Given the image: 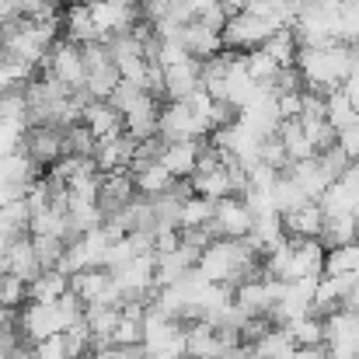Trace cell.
Returning <instances> with one entry per match:
<instances>
[{
  "mask_svg": "<svg viewBox=\"0 0 359 359\" xmlns=\"http://www.w3.org/2000/svg\"><path fill=\"white\" fill-rule=\"evenodd\" d=\"M297 70L304 77V91L328 95V91H339L359 70V53L346 42L311 46L297 53Z\"/></svg>",
  "mask_w": 359,
  "mask_h": 359,
  "instance_id": "cell-1",
  "label": "cell"
},
{
  "mask_svg": "<svg viewBox=\"0 0 359 359\" xmlns=\"http://www.w3.org/2000/svg\"><path fill=\"white\" fill-rule=\"evenodd\" d=\"M272 32H279L276 21H265V18H255V14L241 11V14L227 18L220 39H224V49H231V53H251V49H262Z\"/></svg>",
  "mask_w": 359,
  "mask_h": 359,
  "instance_id": "cell-2",
  "label": "cell"
},
{
  "mask_svg": "<svg viewBox=\"0 0 359 359\" xmlns=\"http://www.w3.org/2000/svg\"><path fill=\"white\" fill-rule=\"evenodd\" d=\"M157 136L164 143H185V140H210V126L192 116L185 102H164L157 116Z\"/></svg>",
  "mask_w": 359,
  "mask_h": 359,
  "instance_id": "cell-3",
  "label": "cell"
},
{
  "mask_svg": "<svg viewBox=\"0 0 359 359\" xmlns=\"http://www.w3.org/2000/svg\"><path fill=\"white\" fill-rule=\"evenodd\" d=\"M70 293L84 307H91V304H98V307H122L119 286H116L112 272H105V269H84V272L70 276Z\"/></svg>",
  "mask_w": 359,
  "mask_h": 359,
  "instance_id": "cell-4",
  "label": "cell"
},
{
  "mask_svg": "<svg viewBox=\"0 0 359 359\" xmlns=\"http://www.w3.org/2000/svg\"><path fill=\"white\" fill-rule=\"evenodd\" d=\"M42 70H46L53 81H60L67 91H84V77H88V70H84L81 46H74V42L60 39V42L49 49V56H46Z\"/></svg>",
  "mask_w": 359,
  "mask_h": 359,
  "instance_id": "cell-5",
  "label": "cell"
},
{
  "mask_svg": "<svg viewBox=\"0 0 359 359\" xmlns=\"http://www.w3.org/2000/svg\"><path fill=\"white\" fill-rule=\"evenodd\" d=\"M88 11H91V25L98 32V42L116 39L140 21V7L122 4V0H88Z\"/></svg>",
  "mask_w": 359,
  "mask_h": 359,
  "instance_id": "cell-6",
  "label": "cell"
},
{
  "mask_svg": "<svg viewBox=\"0 0 359 359\" xmlns=\"http://www.w3.org/2000/svg\"><path fill=\"white\" fill-rule=\"evenodd\" d=\"M251 224H255V217H251V210L244 206V199H241V196H227V199H220V203L213 206L210 234H213V241H220V238L241 241L251 234Z\"/></svg>",
  "mask_w": 359,
  "mask_h": 359,
  "instance_id": "cell-7",
  "label": "cell"
},
{
  "mask_svg": "<svg viewBox=\"0 0 359 359\" xmlns=\"http://www.w3.org/2000/svg\"><path fill=\"white\" fill-rule=\"evenodd\" d=\"M21 154L42 171V168H53L67 150H63V129L56 126H28L25 136H21Z\"/></svg>",
  "mask_w": 359,
  "mask_h": 359,
  "instance_id": "cell-8",
  "label": "cell"
},
{
  "mask_svg": "<svg viewBox=\"0 0 359 359\" xmlns=\"http://www.w3.org/2000/svg\"><path fill=\"white\" fill-rule=\"evenodd\" d=\"M164 70V102H189L196 91H203V74H199V60H185L175 67H161Z\"/></svg>",
  "mask_w": 359,
  "mask_h": 359,
  "instance_id": "cell-9",
  "label": "cell"
},
{
  "mask_svg": "<svg viewBox=\"0 0 359 359\" xmlns=\"http://www.w3.org/2000/svg\"><path fill=\"white\" fill-rule=\"evenodd\" d=\"M175 182H189L199 168V140H185V143H164V154L157 161Z\"/></svg>",
  "mask_w": 359,
  "mask_h": 359,
  "instance_id": "cell-10",
  "label": "cell"
},
{
  "mask_svg": "<svg viewBox=\"0 0 359 359\" xmlns=\"http://www.w3.org/2000/svg\"><path fill=\"white\" fill-rule=\"evenodd\" d=\"M283 175H290L293 182H297V189L311 199V203H318L321 196H325V189L335 182L328 171H325V164H321V157H311V161H300V164H290Z\"/></svg>",
  "mask_w": 359,
  "mask_h": 359,
  "instance_id": "cell-11",
  "label": "cell"
},
{
  "mask_svg": "<svg viewBox=\"0 0 359 359\" xmlns=\"http://www.w3.org/2000/svg\"><path fill=\"white\" fill-rule=\"evenodd\" d=\"M0 269H4V272H11V276H18V279H25V283H32V279L42 272V265H39V258H35V248H32V238H28V234L11 238Z\"/></svg>",
  "mask_w": 359,
  "mask_h": 359,
  "instance_id": "cell-12",
  "label": "cell"
},
{
  "mask_svg": "<svg viewBox=\"0 0 359 359\" xmlns=\"http://www.w3.org/2000/svg\"><path fill=\"white\" fill-rule=\"evenodd\" d=\"M182 46H185V53L192 56V60H210V56H217V53H224V39H220V32H213L210 25H203V21H189L185 25V32H182Z\"/></svg>",
  "mask_w": 359,
  "mask_h": 359,
  "instance_id": "cell-13",
  "label": "cell"
},
{
  "mask_svg": "<svg viewBox=\"0 0 359 359\" xmlns=\"http://www.w3.org/2000/svg\"><path fill=\"white\" fill-rule=\"evenodd\" d=\"M185 356L189 359H224V346L206 321H189L185 325Z\"/></svg>",
  "mask_w": 359,
  "mask_h": 359,
  "instance_id": "cell-14",
  "label": "cell"
},
{
  "mask_svg": "<svg viewBox=\"0 0 359 359\" xmlns=\"http://www.w3.org/2000/svg\"><path fill=\"white\" fill-rule=\"evenodd\" d=\"M63 39L74 42V46H88V42H98V32L91 25V11H88V0H74L63 14Z\"/></svg>",
  "mask_w": 359,
  "mask_h": 359,
  "instance_id": "cell-15",
  "label": "cell"
},
{
  "mask_svg": "<svg viewBox=\"0 0 359 359\" xmlns=\"http://www.w3.org/2000/svg\"><path fill=\"white\" fill-rule=\"evenodd\" d=\"M81 122L88 126V133H91L98 143L122 136V116L109 105V102H91V105L84 109V119Z\"/></svg>",
  "mask_w": 359,
  "mask_h": 359,
  "instance_id": "cell-16",
  "label": "cell"
},
{
  "mask_svg": "<svg viewBox=\"0 0 359 359\" xmlns=\"http://www.w3.org/2000/svg\"><path fill=\"white\" fill-rule=\"evenodd\" d=\"M283 234L286 238H321V227H325V213L318 203H307L293 213H283Z\"/></svg>",
  "mask_w": 359,
  "mask_h": 359,
  "instance_id": "cell-17",
  "label": "cell"
},
{
  "mask_svg": "<svg viewBox=\"0 0 359 359\" xmlns=\"http://www.w3.org/2000/svg\"><path fill=\"white\" fill-rule=\"evenodd\" d=\"M63 293H70V279H67L63 272H56V269H46V272H39V276L28 283V300H32V304H53V300H60Z\"/></svg>",
  "mask_w": 359,
  "mask_h": 359,
  "instance_id": "cell-18",
  "label": "cell"
},
{
  "mask_svg": "<svg viewBox=\"0 0 359 359\" xmlns=\"http://www.w3.org/2000/svg\"><path fill=\"white\" fill-rule=\"evenodd\" d=\"M325 122H328L335 133H346V129H353V126L359 122V112L353 109V102L346 98L342 88L325 95Z\"/></svg>",
  "mask_w": 359,
  "mask_h": 359,
  "instance_id": "cell-19",
  "label": "cell"
},
{
  "mask_svg": "<svg viewBox=\"0 0 359 359\" xmlns=\"http://www.w3.org/2000/svg\"><path fill=\"white\" fill-rule=\"evenodd\" d=\"M265 49V56L279 67V70H286V67H297V53H300V46H297V35L290 32V28H279V32H272L269 35V42L262 46Z\"/></svg>",
  "mask_w": 359,
  "mask_h": 359,
  "instance_id": "cell-20",
  "label": "cell"
},
{
  "mask_svg": "<svg viewBox=\"0 0 359 359\" xmlns=\"http://www.w3.org/2000/svg\"><path fill=\"white\" fill-rule=\"evenodd\" d=\"M286 335H290V342L300 346V349H318V346H325V318L307 314V318H300V321H290V325H286Z\"/></svg>",
  "mask_w": 359,
  "mask_h": 359,
  "instance_id": "cell-21",
  "label": "cell"
},
{
  "mask_svg": "<svg viewBox=\"0 0 359 359\" xmlns=\"http://www.w3.org/2000/svg\"><path fill=\"white\" fill-rule=\"evenodd\" d=\"M359 238V220L356 217H325V227H321V244L325 251L328 248H342V244H356Z\"/></svg>",
  "mask_w": 359,
  "mask_h": 359,
  "instance_id": "cell-22",
  "label": "cell"
},
{
  "mask_svg": "<svg viewBox=\"0 0 359 359\" xmlns=\"http://www.w3.org/2000/svg\"><path fill=\"white\" fill-rule=\"evenodd\" d=\"M213 206H217V203H210V199H203V196H189V199L182 203V210H178V231H199V227H210V220H213Z\"/></svg>",
  "mask_w": 359,
  "mask_h": 359,
  "instance_id": "cell-23",
  "label": "cell"
},
{
  "mask_svg": "<svg viewBox=\"0 0 359 359\" xmlns=\"http://www.w3.org/2000/svg\"><path fill=\"white\" fill-rule=\"evenodd\" d=\"M133 185H136V192H140V196L154 199V196L168 192V189L175 185V178H171V175H168L161 164H147V168L133 171Z\"/></svg>",
  "mask_w": 359,
  "mask_h": 359,
  "instance_id": "cell-24",
  "label": "cell"
},
{
  "mask_svg": "<svg viewBox=\"0 0 359 359\" xmlns=\"http://www.w3.org/2000/svg\"><path fill=\"white\" fill-rule=\"evenodd\" d=\"M325 276H359V244L325 251Z\"/></svg>",
  "mask_w": 359,
  "mask_h": 359,
  "instance_id": "cell-25",
  "label": "cell"
},
{
  "mask_svg": "<svg viewBox=\"0 0 359 359\" xmlns=\"http://www.w3.org/2000/svg\"><path fill=\"white\" fill-rule=\"evenodd\" d=\"M286 349H293V342H290V335H286V328H269L262 339H255L251 346H248V353L255 359H279Z\"/></svg>",
  "mask_w": 359,
  "mask_h": 359,
  "instance_id": "cell-26",
  "label": "cell"
},
{
  "mask_svg": "<svg viewBox=\"0 0 359 359\" xmlns=\"http://www.w3.org/2000/svg\"><path fill=\"white\" fill-rule=\"evenodd\" d=\"M244 70H248V77H251L258 88H272V81H276V74H279V67L265 56V49L244 53Z\"/></svg>",
  "mask_w": 359,
  "mask_h": 359,
  "instance_id": "cell-27",
  "label": "cell"
},
{
  "mask_svg": "<svg viewBox=\"0 0 359 359\" xmlns=\"http://www.w3.org/2000/svg\"><path fill=\"white\" fill-rule=\"evenodd\" d=\"M25 304H28V283L11 272H0V311H21Z\"/></svg>",
  "mask_w": 359,
  "mask_h": 359,
  "instance_id": "cell-28",
  "label": "cell"
},
{
  "mask_svg": "<svg viewBox=\"0 0 359 359\" xmlns=\"http://www.w3.org/2000/svg\"><path fill=\"white\" fill-rule=\"evenodd\" d=\"M63 150H67V154H77V157H95L98 140L88 133V126H84V122H77V126L63 129ZM67 154H63V157H67Z\"/></svg>",
  "mask_w": 359,
  "mask_h": 359,
  "instance_id": "cell-29",
  "label": "cell"
},
{
  "mask_svg": "<svg viewBox=\"0 0 359 359\" xmlns=\"http://www.w3.org/2000/svg\"><path fill=\"white\" fill-rule=\"evenodd\" d=\"M109 346H122V349H129V346H143V321H140V318H126V314L119 311V325H116Z\"/></svg>",
  "mask_w": 359,
  "mask_h": 359,
  "instance_id": "cell-30",
  "label": "cell"
},
{
  "mask_svg": "<svg viewBox=\"0 0 359 359\" xmlns=\"http://www.w3.org/2000/svg\"><path fill=\"white\" fill-rule=\"evenodd\" d=\"M28 238H32V234H28ZM32 248H35V258H39L42 272H46V269H56L60 258H63V251H67V244L60 238H32Z\"/></svg>",
  "mask_w": 359,
  "mask_h": 359,
  "instance_id": "cell-31",
  "label": "cell"
},
{
  "mask_svg": "<svg viewBox=\"0 0 359 359\" xmlns=\"http://www.w3.org/2000/svg\"><path fill=\"white\" fill-rule=\"evenodd\" d=\"M119 81L133 88H147V60H126L119 63Z\"/></svg>",
  "mask_w": 359,
  "mask_h": 359,
  "instance_id": "cell-32",
  "label": "cell"
},
{
  "mask_svg": "<svg viewBox=\"0 0 359 359\" xmlns=\"http://www.w3.org/2000/svg\"><path fill=\"white\" fill-rule=\"evenodd\" d=\"M339 150H342L349 161H356V157H359V122L353 126V129L339 133Z\"/></svg>",
  "mask_w": 359,
  "mask_h": 359,
  "instance_id": "cell-33",
  "label": "cell"
},
{
  "mask_svg": "<svg viewBox=\"0 0 359 359\" xmlns=\"http://www.w3.org/2000/svg\"><path fill=\"white\" fill-rule=\"evenodd\" d=\"M342 311H356V314H359V279H356V286L346 293V300H342Z\"/></svg>",
  "mask_w": 359,
  "mask_h": 359,
  "instance_id": "cell-34",
  "label": "cell"
},
{
  "mask_svg": "<svg viewBox=\"0 0 359 359\" xmlns=\"http://www.w3.org/2000/svg\"><path fill=\"white\" fill-rule=\"evenodd\" d=\"M210 4H217V0H185V7H189V11L196 14V18H199V14H203V11H206Z\"/></svg>",
  "mask_w": 359,
  "mask_h": 359,
  "instance_id": "cell-35",
  "label": "cell"
},
{
  "mask_svg": "<svg viewBox=\"0 0 359 359\" xmlns=\"http://www.w3.org/2000/svg\"><path fill=\"white\" fill-rule=\"evenodd\" d=\"M224 359H255V356L248 353V346H241V349H234V353H227Z\"/></svg>",
  "mask_w": 359,
  "mask_h": 359,
  "instance_id": "cell-36",
  "label": "cell"
}]
</instances>
